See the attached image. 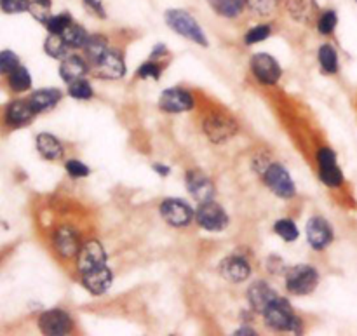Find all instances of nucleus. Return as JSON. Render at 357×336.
Masks as SVG:
<instances>
[{
    "label": "nucleus",
    "instance_id": "obj_1",
    "mask_svg": "<svg viewBox=\"0 0 357 336\" xmlns=\"http://www.w3.org/2000/svg\"><path fill=\"white\" fill-rule=\"evenodd\" d=\"M164 20H166V24L174 33L181 35V37L188 38V40L195 42L199 45H208V38H206L201 24L197 23V20L188 10L167 9L164 13Z\"/></svg>",
    "mask_w": 357,
    "mask_h": 336
},
{
    "label": "nucleus",
    "instance_id": "obj_2",
    "mask_svg": "<svg viewBox=\"0 0 357 336\" xmlns=\"http://www.w3.org/2000/svg\"><path fill=\"white\" fill-rule=\"evenodd\" d=\"M265 323L268 328L275 331H291V333H300L302 331V321L293 314L291 307L284 298H275L264 312Z\"/></svg>",
    "mask_w": 357,
    "mask_h": 336
},
{
    "label": "nucleus",
    "instance_id": "obj_3",
    "mask_svg": "<svg viewBox=\"0 0 357 336\" xmlns=\"http://www.w3.org/2000/svg\"><path fill=\"white\" fill-rule=\"evenodd\" d=\"M319 284V274L310 265H295L286 274V288L293 295H309Z\"/></svg>",
    "mask_w": 357,
    "mask_h": 336
},
{
    "label": "nucleus",
    "instance_id": "obj_4",
    "mask_svg": "<svg viewBox=\"0 0 357 336\" xmlns=\"http://www.w3.org/2000/svg\"><path fill=\"white\" fill-rule=\"evenodd\" d=\"M195 220H197L202 229L209 230V232H222L229 225V216H227L225 209L213 201L199 204Z\"/></svg>",
    "mask_w": 357,
    "mask_h": 336
},
{
    "label": "nucleus",
    "instance_id": "obj_5",
    "mask_svg": "<svg viewBox=\"0 0 357 336\" xmlns=\"http://www.w3.org/2000/svg\"><path fill=\"white\" fill-rule=\"evenodd\" d=\"M265 183L267 187L274 192L278 197L281 199H291L295 197V183H293L291 176L288 171L281 166V164H271L265 169Z\"/></svg>",
    "mask_w": 357,
    "mask_h": 336
},
{
    "label": "nucleus",
    "instance_id": "obj_6",
    "mask_svg": "<svg viewBox=\"0 0 357 336\" xmlns=\"http://www.w3.org/2000/svg\"><path fill=\"white\" fill-rule=\"evenodd\" d=\"M317 162H319V176L326 187L337 188L344 183V173L337 162V155L331 148H321L317 152Z\"/></svg>",
    "mask_w": 357,
    "mask_h": 336
},
{
    "label": "nucleus",
    "instance_id": "obj_7",
    "mask_svg": "<svg viewBox=\"0 0 357 336\" xmlns=\"http://www.w3.org/2000/svg\"><path fill=\"white\" fill-rule=\"evenodd\" d=\"M251 70H253V75L257 77L258 82L265 84V86H274L281 79V66L279 63L272 58L267 52H260V54H255L251 59Z\"/></svg>",
    "mask_w": 357,
    "mask_h": 336
},
{
    "label": "nucleus",
    "instance_id": "obj_8",
    "mask_svg": "<svg viewBox=\"0 0 357 336\" xmlns=\"http://www.w3.org/2000/svg\"><path fill=\"white\" fill-rule=\"evenodd\" d=\"M107 265V253L98 240H89L77 253V267L80 274H87Z\"/></svg>",
    "mask_w": 357,
    "mask_h": 336
},
{
    "label": "nucleus",
    "instance_id": "obj_9",
    "mask_svg": "<svg viewBox=\"0 0 357 336\" xmlns=\"http://www.w3.org/2000/svg\"><path fill=\"white\" fill-rule=\"evenodd\" d=\"M38 330L44 335L51 336L68 335L73 330V321L63 310H47L38 317Z\"/></svg>",
    "mask_w": 357,
    "mask_h": 336
},
{
    "label": "nucleus",
    "instance_id": "obj_10",
    "mask_svg": "<svg viewBox=\"0 0 357 336\" xmlns=\"http://www.w3.org/2000/svg\"><path fill=\"white\" fill-rule=\"evenodd\" d=\"M160 215L171 227H188L194 218V211L187 202L180 199H167L160 204Z\"/></svg>",
    "mask_w": 357,
    "mask_h": 336
},
{
    "label": "nucleus",
    "instance_id": "obj_11",
    "mask_svg": "<svg viewBox=\"0 0 357 336\" xmlns=\"http://www.w3.org/2000/svg\"><path fill=\"white\" fill-rule=\"evenodd\" d=\"M159 107L169 114H181V112H188L194 108V98L188 91L173 87V89H166L160 94Z\"/></svg>",
    "mask_w": 357,
    "mask_h": 336
},
{
    "label": "nucleus",
    "instance_id": "obj_12",
    "mask_svg": "<svg viewBox=\"0 0 357 336\" xmlns=\"http://www.w3.org/2000/svg\"><path fill=\"white\" fill-rule=\"evenodd\" d=\"M307 239L314 250H326L333 243V230H331L330 223L321 216L310 218L307 223Z\"/></svg>",
    "mask_w": 357,
    "mask_h": 336
},
{
    "label": "nucleus",
    "instance_id": "obj_13",
    "mask_svg": "<svg viewBox=\"0 0 357 336\" xmlns=\"http://www.w3.org/2000/svg\"><path fill=\"white\" fill-rule=\"evenodd\" d=\"M204 131L206 135L211 138V142L220 143V142H225L229 139L230 136L236 135L237 131V124L229 119L227 115H209L208 119L204 121Z\"/></svg>",
    "mask_w": 357,
    "mask_h": 336
},
{
    "label": "nucleus",
    "instance_id": "obj_14",
    "mask_svg": "<svg viewBox=\"0 0 357 336\" xmlns=\"http://www.w3.org/2000/svg\"><path fill=\"white\" fill-rule=\"evenodd\" d=\"M187 188L199 204L201 202L213 201V195H215V185H213V181L199 169H192L187 173Z\"/></svg>",
    "mask_w": 357,
    "mask_h": 336
},
{
    "label": "nucleus",
    "instance_id": "obj_15",
    "mask_svg": "<svg viewBox=\"0 0 357 336\" xmlns=\"http://www.w3.org/2000/svg\"><path fill=\"white\" fill-rule=\"evenodd\" d=\"M96 73L103 79H121L126 75V63L117 51L108 49L103 58L96 63Z\"/></svg>",
    "mask_w": 357,
    "mask_h": 336
},
{
    "label": "nucleus",
    "instance_id": "obj_16",
    "mask_svg": "<svg viewBox=\"0 0 357 336\" xmlns=\"http://www.w3.org/2000/svg\"><path fill=\"white\" fill-rule=\"evenodd\" d=\"M220 272L230 282H244L251 275V267L246 258L229 257L220 264Z\"/></svg>",
    "mask_w": 357,
    "mask_h": 336
},
{
    "label": "nucleus",
    "instance_id": "obj_17",
    "mask_svg": "<svg viewBox=\"0 0 357 336\" xmlns=\"http://www.w3.org/2000/svg\"><path fill=\"white\" fill-rule=\"evenodd\" d=\"M52 240H54L56 251H58L59 257L63 258L75 257L80 251L79 236H77L75 230L70 229V227H61V229L56 230L54 239Z\"/></svg>",
    "mask_w": 357,
    "mask_h": 336
},
{
    "label": "nucleus",
    "instance_id": "obj_18",
    "mask_svg": "<svg viewBox=\"0 0 357 336\" xmlns=\"http://www.w3.org/2000/svg\"><path fill=\"white\" fill-rule=\"evenodd\" d=\"M112 279H114V274H112V270L107 265L101 268H96V270L87 272V274H82L84 286H86V289H89L93 295H103V293L112 286Z\"/></svg>",
    "mask_w": 357,
    "mask_h": 336
},
{
    "label": "nucleus",
    "instance_id": "obj_19",
    "mask_svg": "<svg viewBox=\"0 0 357 336\" xmlns=\"http://www.w3.org/2000/svg\"><path fill=\"white\" fill-rule=\"evenodd\" d=\"M275 298H278V293L265 282H257L248 291V300H250L251 307L260 314H264Z\"/></svg>",
    "mask_w": 357,
    "mask_h": 336
},
{
    "label": "nucleus",
    "instance_id": "obj_20",
    "mask_svg": "<svg viewBox=\"0 0 357 336\" xmlns=\"http://www.w3.org/2000/svg\"><path fill=\"white\" fill-rule=\"evenodd\" d=\"M35 112L31 108L30 101H13L6 110V122L10 128H23L28 122H31Z\"/></svg>",
    "mask_w": 357,
    "mask_h": 336
},
{
    "label": "nucleus",
    "instance_id": "obj_21",
    "mask_svg": "<svg viewBox=\"0 0 357 336\" xmlns=\"http://www.w3.org/2000/svg\"><path fill=\"white\" fill-rule=\"evenodd\" d=\"M89 68H87L86 59H82L80 56L70 54L65 59H61V66H59V75L65 82H73V80L84 79V75H87Z\"/></svg>",
    "mask_w": 357,
    "mask_h": 336
},
{
    "label": "nucleus",
    "instance_id": "obj_22",
    "mask_svg": "<svg viewBox=\"0 0 357 336\" xmlns=\"http://www.w3.org/2000/svg\"><path fill=\"white\" fill-rule=\"evenodd\" d=\"M59 100H61V93L58 89H38L31 94L28 101H30L35 114H42V112L54 108Z\"/></svg>",
    "mask_w": 357,
    "mask_h": 336
},
{
    "label": "nucleus",
    "instance_id": "obj_23",
    "mask_svg": "<svg viewBox=\"0 0 357 336\" xmlns=\"http://www.w3.org/2000/svg\"><path fill=\"white\" fill-rule=\"evenodd\" d=\"M37 150L44 159L47 160H58L63 155V146L56 136L49 135V132H40L37 136Z\"/></svg>",
    "mask_w": 357,
    "mask_h": 336
},
{
    "label": "nucleus",
    "instance_id": "obj_24",
    "mask_svg": "<svg viewBox=\"0 0 357 336\" xmlns=\"http://www.w3.org/2000/svg\"><path fill=\"white\" fill-rule=\"evenodd\" d=\"M206 2L218 16L227 17V20L239 17L246 9V0H206Z\"/></svg>",
    "mask_w": 357,
    "mask_h": 336
},
{
    "label": "nucleus",
    "instance_id": "obj_25",
    "mask_svg": "<svg viewBox=\"0 0 357 336\" xmlns=\"http://www.w3.org/2000/svg\"><path fill=\"white\" fill-rule=\"evenodd\" d=\"M286 9L295 20L309 23L312 20L316 6H314L312 0H286Z\"/></svg>",
    "mask_w": 357,
    "mask_h": 336
},
{
    "label": "nucleus",
    "instance_id": "obj_26",
    "mask_svg": "<svg viewBox=\"0 0 357 336\" xmlns=\"http://www.w3.org/2000/svg\"><path fill=\"white\" fill-rule=\"evenodd\" d=\"M84 51H86V56L91 59V61L96 65L101 58H103L105 52L108 51V40L105 35H89L87 37L86 45H84Z\"/></svg>",
    "mask_w": 357,
    "mask_h": 336
},
{
    "label": "nucleus",
    "instance_id": "obj_27",
    "mask_svg": "<svg viewBox=\"0 0 357 336\" xmlns=\"http://www.w3.org/2000/svg\"><path fill=\"white\" fill-rule=\"evenodd\" d=\"M44 49L45 52L54 59H65L66 56H70V45L66 44L65 38L58 33H49V37L45 38L44 42Z\"/></svg>",
    "mask_w": 357,
    "mask_h": 336
},
{
    "label": "nucleus",
    "instance_id": "obj_28",
    "mask_svg": "<svg viewBox=\"0 0 357 336\" xmlns=\"http://www.w3.org/2000/svg\"><path fill=\"white\" fill-rule=\"evenodd\" d=\"M61 37L65 38V42L72 49H80V47L84 49V45H86L89 33L86 31V28L80 26V24H77L75 21H73V23L70 24V26L66 28L65 31H63Z\"/></svg>",
    "mask_w": 357,
    "mask_h": 336
},
{
    "label": "nucleus",
    "instance_id": "obj_29",
    "mask_svg": "<svg viewBox=\"0 0 357 336\" xmlns=\"http://www.w3.org/2000/svg\"><path fill=\"white\" fill-rule=\"evenodd\" d=\"M9 86L16 93H24L31 87V75L24 66L17 65L13 72L9 73Z\"/></svg>",
    "mask_w": 357,
    "mask_h": 336
},
{
    "label": "nucleus",
    "instance_id": "obj_30",
    "mask_svg": "<svg viewBox=\"0 0 357 336\" xmlns=\"http://www.w3.org/2000/svg\"><path fill=\"white\" fill-rule=\"evenodd\" d=\"M281 0H246V9L257 16L268 17L278 13Z\"/></svg>",
    "mask_w": 357,
    "mask_h": 336
},
{
    "label": "nucleus",
    "instance_id": "obj_31",
    "mask_svg": "<svg viewBox=\"0 0 357 336\" xmlns=\"http://www.w3.org/2000/svg\"><path fill=\"white\" fill-rule=\"evenodd\" d=\"M73 23V17L70 13H58V14H51L49 20L45 21L44 26L47 28L49 33H58L61 35L70 24Z\"/></svg>",
    "mask_w": 357,
    "mask_h": 336
},
{
    "label": "nucleus",
    "instance_id": "obj_32",
    "mask_svg": "<svg viewBox=\"0 0 357 336\" xmlns=\"http://www.w3.org/2000/svg\"><path fill=\"white\" fill-rule=\"evenodd\" d=\"M319 63L326 73H337L338 72V54L330 44L321 45Z\"/></svg>",
    "mask_w": 357,
    "mask_h": 336
},
{
    "label": "nucleus",
    "instance_id": "obj_33",
    "mask_svg": "<svg viewBox=\"0 0 357 336\" xmlns=\"http://www.w3.org/2000/svg\"><path fill=\"white\" fill-rule=\"evenodd\" d=\"M338 24V14L335 9H326L317 16V30L321 35H331Z\"/></svg>",
    "mask_w": 357,
    "mask_h": 336
},
{
    "label": "nucleus",
    "instance_id": "obj_34",
    "mask_svg": "<svg viewBox=\"0 0 357 336\" xmlns=\"http://www.w3.org/2000/svg\"><path fill=\"white\" fill-rule=\"evenodd\" d=\"M274 230L282 240H286V243H293V240L298 239L300 236L298 227H296L295 222H291V220H279V222H275Z\"/></svg>",
    "mask_w": 357,
    "mask_h": 336
},
{
    "label": "nucleus",
    "instance_id": "obj_35",
    "mask_svg": "<svg viewBox=\"0 0 357 336\" xmlns=\"http://www.w3.org/2000/svg\"><path fill=\"white\" fill-rule=\"evenodd\" d=\"M68 93L75 100H91L93 98V87H91V84L87 80L79 79L70 82Z\"/></svg>",
    "mask_w": 357,
    "mask_h": 336
},
{
    "label": "nucleus",
    "instance_id": "obj_36",
    "mask_svg": "<svg viewBox=\"0 0 357 336\" xmlns=\"http://www.w3.org/2000/svg\"><path fill=\"white\" fill-rule=\"evenodd\" d=\"M271 31H272L271 24H257V26H253L246 35H244V42H246L248 45L264 42L265 38L271 37Z\"/></svg>",
    "mask_w": 357,
    "mask_h": 336
},
{
    "label": "nucleus",
    "instance_id": "obj_37",
    "mask_svg": "<svg viewBox=\"0 0 357 336\" xmlns=\"http://www.w3.org/2000/svg\"><path fill=\"white\" fill-rule=\"evenodd\" d=\"M33 0H0V10L6 14L28 13Z\"/></svg>",
    "mask_w": 357,
    "mask_h": 336
},
{
    "label": "nucleus",
    "instance_id": "obj_38",
    "mask_svg": "<svg viewBox=\"0 0 357 336\" xmlns=\"http://www.w3.org/2000/svg\"><path fill=\"white\" fill-rule=\"evenodd\" d=\"M20 65V58L14 51H0V75H6V73L13 72L16 66Z\"/></svg>",
    "mask_w": 357,
    "mask_h": 336
},
{
    "label": "nucleus",
    "instance_id": "obj_39",
    "mask_svg": "<svg viewBox=\"0 0 357 336\" xmlns=\"http://www.w3.org/2000/svg\"><path fill=\"white\" fill-rule=\"evenodd\" d=\"M160 72H162V68H160L159 63L149 61V63H143V65L139 66V70H138V72H136V75H138L139 79H153V80H157L160 77Z\"/></svg>",
    "mask_w": 357,
    "mask_h": 336
},
{
    "label": "nucleus",
    "instance_id": "obj_40",
    "mask_svg": "<svg viewBox=\"0 0 357 336\" xmlns=\"http://www.w3.org/2000/svg\"><path fill=\"white\" fill-rule=\"evenodd\" d=\"M65 167H66V173H68L72 178H84L91 173L89 167H87L84 162H80V160H68Z\"/></svg>",
    "mask_w": 357,
    "mask_h": 336
},
{
    "label": "nucleus",
    "instance_id": "obj_41",
    "mask_svg": "<svg viewBox=\"0 0 357 336\" xmlns=\"http://www.w3.org/2000/svg\"><path fill=\"white\" fill-rule=\"evenodd\" d=\"M82 2H84V7H86L91 14L98 16L100 20H105V17H107V9H105L101 0H82Z\"/></svg>",
    "mask_w": 357,
    "mask_h": 336
},
{
    "label": "nucleus",
    "instance_id": "obj_42",
    "mask_svg": "<svg viewBox=\"0 0 357 336\" xmlns=\"http://www.w3.org/2000/svg\"><path fill=\"white\" fill-rule=\"evenodd\" d=\"M166 52H167L166 47H164L162 44H159V45H157V47L152 51V59L160 58V54H166Z\"/></svg>",
    "mask_w": 357,
    "mask_h": 336
},
{
    "label": "nucleus",
    "instance_id": "obj_43",
    "mask_svg": "<svg viewBox=\"0 0 357 336\" xmlns=\"http://www.w3.org/2000/svg\"><path fill=\"white\" fill-rule=\"evenodd\" d=\"M153 169H155L157 173L160 174V176H167V174H169V167H167V166H160V164H155V166H153Z\"/></svg>",
    "mask_w": 357,
    "mask_h": 336
},
{
    "label": "nucleus",
    "instance_id": "obj_44",
    "mask_svg": "<svg viewBox=\"0 0 357 336\" xmlns=\"http://www.w3.org/2000/svg\"><path fill=\"white\" fill-rule=\"evenodd\" d=\"M236 335L244 336V335H257V331L251 330V328H241V330L236 331Z\"/></svg>",
    "mask_w": 357,
    "mask_h": 336
},
{
    "label": "nucleus",
    "instance_id": "obj_45",
    "mask_svg": "<svg viewBox=\"0 0 357 336\" xmlns=\"http://www.w3.org/2000/svg\"><path fill=\"white\" fill-rule=\"evenodd\" d=\"M33 2H37V3H42V6H47V7H51V0H33Z\"/></svg>",
    "mask_w": 357,
    "mask_h": 336
},
{
    "label": "nucleus",
    "instance_id": "obj_46",
    "mask_svg": "<svg viewBox=\"0 0 357 336\" xmlns=\"http://www.w3.org/2000/svg\"><path fill=\"white\" fill-rule=\"evenodd\" d=\"M356 2H357V0H356Z\"/></svg>",
    "mask_w": 357,
    "mask_h": 336
}]
</instances>
